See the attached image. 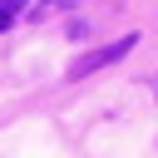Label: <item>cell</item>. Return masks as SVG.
Segmentation results:
<instances>
[{
	"label": "cell",
	"mask_w": 158,
	"mask_h": 158,
	"mask_svg": "<svg viewBox=\"0 0 158 158\" xmlns=\"http://www.w3.org/2000/svg\"><path fill=\"white\" fill-rule=\"evenodd\" d=\"M133 40H138V35H128V40H118V44H109V49H94V54H84V59H74V64H69V79H84V74H94V69H104V64H114L118 54H128V49H133Z\"/></svg>",
	"instance_id": "obj_1"
},
{
	"label": "cell",
	"mask_w": 158,
	"mask_h": 158,
	"mask_svg": "<svg viewBox=\"0 0 158 158\" xmlns=\"http://www.w3.org/2000/svg\"><path fill=\"white\" fill-rule=\"evenodd\" d=\"M15 10H20V5H0V30H5L10 20H15Z\"/></svg>",
	"instance_id": "obj_2"
}]
</instances>
